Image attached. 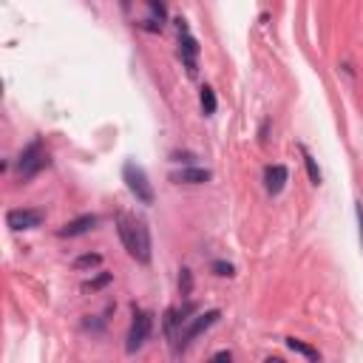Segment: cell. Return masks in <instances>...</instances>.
I'll use <instances>...</instances> for the list:
<instances>
[{
	"instance_id": "6da1fadb",
	"label": "cell",
	"mask_w": 363,
	"mask_h": 363,
	"mask_svg": "<svg viewBox=\"0 0 363 363\" xmlns=\"http://www.w3.org/2000/svg\"><path fill=\"white\" fill-rule=\"evenodd\" d=\"M117 230H120V239L128 250V256L139 264H151V230H148V225L131 213H120L117 216Z\"/></svg>"
},
{
	"instance_id": "7a4b0ae2",
	"label": "cell",
	"mask_w": 363,
	"mask_h": 363,
	"mask_svg": "<svg viewBox=\"0 0 363 363\" xmlns=\"http://www.w3.org/2000/svg\"><path fill=\"white\" fill-rule=\"evenodd\" d=\"M219 309H207V312H199L196 318H188L185 323H182V330H179V335H176V341H173V346H176V352H185L202 332H207L210 326L219 321Z\"/></svg>"
},
{
	"instance_id": "3957f363",
	"label": "cell",
	"mask_w": 363,
	"mask_h": 363,
	"mask_svg": "<svg viewBox=\"0 0 363 363\" xmlns=\"http://www.w3.org/2000/svg\"><path fill=\"white\" fill-rule=\"evenodd\" d=\"M122 179H125V185H128V191L136 196V202H142V204H154V185L148 182V173H145V168L142 165H136V162H125L122 165Z\"/></svg>"
},
{
	"instance_id": "277c9868",
	"label": "cell",
	"mask_w": 363,
	"mask_h": 363,
	"mask_svg": "<svg viewBox=\"0 0 363 363\" xmlns=\"http://www.w3.org/2000/svg\"><path fill=\"white\" fill-rule=\"evenodd\" d=\"M43 168H49V154L43 148V142L34 139V142H29L23 148V154L17 159V170H20L23 179H31V176H38Z\"/></svg>"
},
{
	"instance_id": "5b68a950",
	"label": "cell",
	"mask_w": 363,
	"mask_h": 363,
	"mask_svg": "<svg viewBox=\"0 0 363 363\" xmlns=\"http://www.w3.org/2000/svg\"><path fill=\"white\" fill-rule=\"evenodd\" d=\"M151 330H154V318H151L148 312L136 309V312H134V321H131V330H128V344H125L128 355L139 352L145 344H148V338H151Z\"/></svg>"
},
{
	"instance_id": "8992f818",
	"label": "cell",
	"mask_w": 363,
	"mask_h": 363,
	"mask_svg": "<svg viewBox=\"0 0 363 363\" xmlns=\"http://www.w3.org/2000/svg\"><path fill=\"white\" fill-rule=\"evenodd\" d=\"M46 222V213L43 210H26V207H20V210H9L6 213V225L12 227V230H34V227H40Z\"/></svg>"
},
{
	"instance_id": "52a82bcc",
	"label": "cell",
	"mask_w": 363,
	"mask_h": 363,
	"mask_svg": "<svg viewBox=\"0 0 363 363\" xmlns=\"http://www.w3.org/2000/svg\"><path fill=\"white\" fill-rule=\"evenodd\" d=\"M179 54H182V60H185V65H188V74L193 77V74H196V54H199V43H196L193 34L188 31L185 20H179Z\"/></svg>"
},
{
	"instance_id": "ba28073f",
	"label": "cell",
	"mask_w": 363,
	"mask_h": 363,
	"mask_svg": "<svg viewBox=\"0 0 363 363\" xmlns=\"http://www.w3.org/2000/svg\"><path fill=\"white\" fill-rule=\"evenodd\" d=\"M97 216L94 213H86V216H77V219H71V222H65L63 227H60V236L63 239H74V236H83V233H88V230H94L97 227Z\"/></svg>"
},
{
	"instance_id": "9c48e42d",
	"label": "cell",
	"mask_w": 363,
	"mask_h": 363,
	"mask_svg": "<svg viewBox=\"0 0 363 363\" xmlns=\"http://www.w3.org/2000/svg\"><path fill=\"white\" fill-rule=\"evenodd\" d=\"M287 179H289V170L284 165H270L264 170V188H267V193L278 196L284 191V185H287Z\"/></svg>"
},
{
	"instance_id": "30bf717a",
	"label": "cell",
	"mask_w": 363,
	"mask_h": 363,
	"mask_svg": "<svg viewBox=\"0 0 363 363\" xmlns=\"http://www.w3.org/2000/svg\"><path fill=\"white\" fill-rule=\"evenodd\" d=\"M210 170L207 168H185V170H179L173 173L170 179L176 182V185H204V182H210Z\"/></svg>"
},
{
	"instance_id": "8fae6325",
	"label": "cell",
	"mask_w": 363,
	"mask_h": 363,
	"mask_svg": "<svg viewBox=\"0 0 363 363\" xmlns=\"http://www.w3.org/2000/svg\"><path fill=\"white\" fill-rule=\"evenodd\" d=\"M148 6H151V17L145 20V29L162 31V26H165V3H162V0H148Z\"/></svg>"
},
{
	"instance_id": "7c38bea8",
	"label": "cell",
	"mask_w": 363,
	"mask_h": 363,
	"mask_svg": "<svg viewBox=\"0 0 363 363\" xmlns=\"http://www.w3.org/2000/svg\"><path fill=\"white\" fill-rule=\"evenodd\" d=\"M287 346L293 349V352H298V355H304L307 360H321V352H318L315 346H309V344L298 341V338H287Z\"/></svg>"
},
{
	"instance_id": "4fadbf2b",
	"label": "cell",
	"mask_w": 363,
	"mask_h": 363,
	"mask_svg": "<svg viewBox=\"0 0 363 363\" xmlns=\"http://www.w3.org/2000/svg\"><path fill=\"white\" fill-rule=\"evenodd\" d=\"M199 102H202V111H204V117H213V114H216V94H213V88H210V86H202Z\"/></svg>"
},
{
	"instance_id": "5bb4252c",
	"label": "cell",
	"mask_w": 363,
	"mask_h": 363,
	"mask_svg": "<svg viewBox=\"0 0 363 363\" xmlns=\"http://www.w3.org/2000/svg\"><path fill=\"white\" fill-rule=\"evenodd\" d=\"M301 156H304V165H307V173H309V182L312 185H321V168H318V162L312 159V154L301 145Z\"/></svg>"
},
{
	"instance_id": "9a60e30c",
	"label": "cell",
	"mask_w": 363,
	"mask_h": 363,
	"mask_svg": "<svg viewBox=\"0 0 363 363\" xmlns=\"http://www.w3.org/2000/svg\"><path fill=\"white\" fill-rule=\"evenodd\" d=\"M99 264H102V256H99V252H88V256H80V259L74 261L77 270H88V267H99Z\"/></svg>"
},
{
	"instance_id": "2e32d148",
	"label": "cell",
	"mask_w": 363,
	"mask_h": 363,
	"mask_svg": "<svg viewBox=\"0 0 363 363\" xmlns=\"http://www.w3.org/2000/svg\"><path fill=\"white\" fill-rule=\"evenodd\" d=\"M179 293L185 296V298L193 293V273L191 270H182V275H179Z\"/></svg>"
},
{
	"instance_id": "e0dca14e",
	"label": "cell",
	"mask_w": 363,
	"mask_h": 363,
	"mask_svg": "<svg viewBox=\"0 0 363 363\" xmlns=\"http://www.w3.org/2000/svg\"><path fill=\"white\" fill-rule=\"evenodd\" d=\"M105 284H111V273H99L94 281H86L83 289H91V293H94V289H102Z\"/></svg>"
},
{
	"instance_id": "ac0fdd59",
	"label": "cell",
	"mask_w": 363,
	"mask_h": 363,
	"mask_svg": "<svg viewBox=\"0 0 363 363\" xmlns=\"http://www.w3.org/2000/svg\"><path fill=\"white\" fill-rule=\"evenodd\" d=\"M216 275H222V278H230V275H236V267L233 264H227V261H213V267H210Z\"/></svg>"
},
{
	"instance_id": "d6986e66",
	"label": "cell",
	"mask_w": 363,
	"mask_h": 363,
	"mask_svg": "<svg viewBox=\"0 0 363 363\" xmlns=\"http://www.w3.org/2000/svg\"><path fill=\"white\" fill-rule=\"evenodd\" d=\"M357 227H360V241H363V207L357 204Z\"/></svg>"
},
{
	"instance_id": "ffe728a7",
	"label": "cell",
	"mask_w": 363,
	"mask_h": 363,
	"mask_svg": "<svg viewBox=\"0 0 363 363\" xmlns=\"http://www.w3.org/2000/svg\"><path fill=\"white\" fill-rule=\"evenodd\" d=\"M230 357H233L230 352H216V355H213V360H230Z\"/></svg>"
},
{
	"instance_id": "44dd1931",
	"label": "cell",
	"mask_w": 363,
	"mask_h": 363,
	"mask_svg": "<svg viewBox=\"0 0 363 363\" xmlns=\"http://www.w3.org/2000/svg\"><path fill=\"white\" fill-rule=\"evenodd\" d=\"M267 131H270V120L261 125V142H267Z\"/></svg>"
}]
</instances>
